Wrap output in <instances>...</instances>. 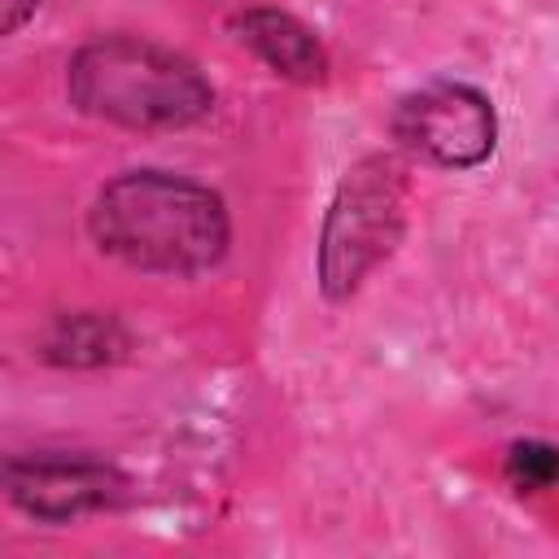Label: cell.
Wrapping results in <instances>:
<instances>
[{
  "instance_id": "cell-1",
  "label": "cell",
  "mask_w": 559,
  "mask_h": 559,
  "mask_svg": "<svg viewBox=\"0 0 559 559\" xmlns=\"http://www.w3.org/2000/svg\"><path fill=\"white\" fill-rule=\"evenodd\" d=\"M87 231L105 258L148 275H201L231 245L227 205L214 188L148 166L122 170L96 192Z\"/></svg>"
},
{
  "instance_id": "cell-2",
  "label": "cell",
  "mask_w": 559,
  "mask_h": 559,
  "mask_svg": "<svg viewBox=\"0 0 559 559\" xmlns=\"http://www.w3.org/2000/svg\"><path fill=\"white\" fill-rule=\"evenodd\" d=\"M79 114L127 131H179L214 109V87L183 52L144 35L87 39L66 70Z\"/></svg>"
},
{
  "instance_id": "cell-3",
  "label": "cell",
  "mask_w": 559,
  "mask_h": 559,
  "mask_svg": "<svg viewBox=\"0 0 559 559\" xmlns=\"http://www.w3.org/2000/svg\"><path fill=\"white\" fill-rule=\"evenodd\" d=\"M406 223V166L389 153L354 162L323 214L319 231V288L345 301L393 253Z\"/></svg>"
},
{
  "instance_id": "cell-4",
  "label": "cell",
  "mask_w": 559,
  "mask_h": 559,
  "mask_svg": "<svg viewBox=\"0 0 559 559\" xmlns=\"http://www.w3.org/2000/svg\"><path fill=\"white\" fill-rule=\"evenodd\" d=\"M393 135L406 153L424 157L428 166L472 170V166L489 162V153L498 144V114L480 87L437 79L397 100Z\"/></svg>"
},
{
  "instance_id": "cell-5",
  "label": "cell",
  "mask_w": 559,
  "mask_h": 559,
  "mask_svg": "<svg viewBox=\"0 0 559 559\" xmlns=\"http://www.w3.org/2000/svg\"><path fill=\"white\" fill-rule=\"evenodd\" d=\"M4 489L17 511L44 520V524H66L92 511H109L127 498V476L92 454H13L4 463Z\"/></svg>"
},
{
  "instance_id": "cell-6",
  "label": "cell",
  "mask_w": 559,
  "mask_h": 559,
  "mask_svg": "<svg viewBox=\"0 0 559 559\" xmlns=\"http://www.w3.org/2000/svg\"><path fill=\"white\" fill-rule=\"evenodd\" d=\"M231 31L280 79L306 83V87L328 79V48L301 17H293L284 9H245L231 17Z\"/></svg>"
},
{
  "instance_id": "cell-7",
  "label": "cell",
  "mask_w": 559,
  "mask_h": 559,
  "mask_svg": "<svg viewBox=\"0 0 559 559\" xmlns=\"http://www.w3.org/2000/svg\"><path fill=\"white\" fill-rule=\"evenodd\" d=\"M118 345H122V336L114 332L109 319H100V314H70V319H57V328L48 332L44 354H48L52 362H74V367H83V362H105V358H114Z\"/></svg>"
},
{
  "instance_id": "cell-8",
  "label": "cell",
  "mask_w": 559,
  "mask_h": 559,
  "mask_svg": "<svg viewBox=\"0 0 559 559\" xmlns=\"http://www.w3.org/2000/svg\"><path fill=\"white\" fill-rule=\"evenodd\" d=\"M507 476L520 489H555L559 485V450L546 441H515L507 454Z\"/></svg>"
},
{
  "instance_id": "cell-9",
  "label": "cell",
  "mask_w": 559,
  "mask_h": 559,
  "mask_svg": "<svg viewBox=\"0 0 559 559\" xmlns=\"http://www.w3.org/2000/svg\"><path fill=\"white\" fill-rule=\"evenodd\" d=\"M35 4L39 0H0V9H4V35H17L22 22L35 13Z\"/></svg>"
}]
</instances>
